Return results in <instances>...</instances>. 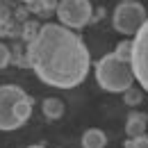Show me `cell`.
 Here are the masks:
<instances>
[{"label": "cell", "mask_w": 148, "mask_h": 148, "mask_svg": "<svg viewBox=\"0 0 148 148\" xmlns=\"http://www.w3.org/2000/svg\"><path fill=\"white\" fill-rule=\"evenodd\" d=\"M27 64L41 82L57 89H73L89 73V50L73 30L46 23L27 41Z\"/></svg>", "instance_id": "6da1fadb"}, {"label": "cell", "mask_w": 148, "mask_h": 148, "mask_svg": "<svg viewBox=\"0 0 148 148\" xmlns=\"http://www.w3.org/2000/svg\"><path fill=\"white\" fill-rule=\"evenodd\" d=\"M32 114L30 96L16 84H2L0 87V130L12 132L27 123Z\"/></svg>", "instance_id": "7a4b0ae2"}, {"label": "cell", "mask_w": 148, "mask_h": 148, "mask_svg": "<svg viewBox=\"0 0 148 148\" xmlns=\"http://www.w3.org/2000/svg\"><path fill=\"white\" fill-rule=\"evenodd\" d=\"M96 80L105 91H112V93L128 91L134 82L130 59L116 55V53L100 57L98 64H96Z\"/></svg>", "instance_id": "3957f363"}, {"label": "cell", "mask_w": 148, "mask_h": 148, "mask_svg": "<svg viewBox=\"0 0 148 148\" xmlns=\"http://www.w3.org/2000/svg\"><path fill=\"white\" fill-rule=\"evenodd\" d=\"M146 7L141 2H121L116 9H114V16H112V23H114V30L121 32V34H137L141 30V25L146 23Z\"/></svg>", "instance_id": "277c9868"}, {"label": "cell", "mask_w": 148, "mask_h": 148, "mask_svg": "<svg viewBox=\"0 0 148 148\" xmlns=\"http://www.w3.org/2000/svg\"><path fill=\"white\" fill-rule=\"evenodd\" d=\"M130 66L134 80L141 84V89L148 93V18L141 25V30L132 39V50H130Z\"/></svg>", "instance_id": "5b68a950"}, {"label": "cell", "mask_w": 148, "mask_h": 148, "mask_svg": "<svg viewBox=\"0 0 148 148\" xmlns=\"http://www.w3.org/2000/svg\"><path fill=\"white\" fill-rule=\"evenodd\" d=\"M55 9L57 18L69 30H82L93 16V7L89 0H59Z\"/></svg>", "instance_id": "8992f818"}, {"label": "cell", "mask_w": 148, "mask_h": 148, "mask_svg": "<svg viewBox=\"0 0 148 148\" xmlns=\"http://www.w3.org/2000/svg\"><path fill=\"white\" fill-rule=\"evenodd\" d=\"M148 128V116L141 112H132L125 121V134L128 139H137V137H144Z\"/></svg>", "instance_id": "52a82bcc"}, {"label": "cell", "mask_w": 148, "mask_h": 148, "mask_svg": "<svg viewBox=\"0 0 148 148\" xmlns=\"http://www.w3.org/2000/svg\"><path fill=\"white\" fill-rule=\"evenodd\" d=\"M107 146V134L98 128H91L82 134V148H105Z\"/></svg>", "instance_id": "ba28073f"}, {"label": "cell", "mask_w": 148, "mask_h": 148, "mask_svg": "<svg viewBox=\"0 0 148 148\" xmlns=\"http://www.w3.org/2000/svg\"><path fill=\"white\" fill-rule=\"evenodd\" d=\"M41 112H43V116H46V119L57 121V119H62V116H64V103H62L59 98H46V100H43V105H41Z\"/></svg>", "instance_id": "9c48e42d"}, {"label": "cell", "mask_w": 148, "mask_h": 148, "mask_svg": "<svg viewBox=\"0 0 148 148\" xmlns=\"http://www.w3.org/2000/svg\"><path fill=\"white\" fill-rule=\"evenodd\" d=\"M9 62H12V50H9L5 43H0V71H2V69H7V66H9Z\"/></svg>", "instance_id": "30bf717a"}, {"label": "cell", "mask_w": 148, "mask_h": 148, "mask_svg": "<svg viewBox=\"0 0 148 148\" xmlns=\"http://www.w3.org/2000/svg\"><path fill=\"white\" fill-rule=\"evenodd\" d=\"M125 148H148V137H137V139H125Z\"/></svg>", "instance_id": "8fae6325"}, {"label": "cell", "mask_w": 148, "mask_h": 148, "mask_svg": "<svg viewBox=\"0 0 148 148\" xmlns=\"http://www.w3.org/2000/svg\"><path fill=\"white\" fill-rule=\"evenodd\" d=\"M139 100H141V91H139V89H132V87H130L128 93H125V103H128V105H137Z\"/></svg>", "instance_id": "7c38bea8"}, {"label": "cell", "mask_w": 148, "mask_h": 148, "mask_svg": "<svg viewBox=\"0 0 148 148\" xmlns=\"http://www.w3.org/2000/svg\"><path fill=\"white\" fill-rule=\"evenodd\" d=\"M27 148H43V146H39V144H34V146H27Z\"/></svg>", "instance_id": "4fadbf2b"}, {"label": "cell", "mask_w": 148, "mask_h": 148, "mask_svg": "<svg viewBox=\"0 0 148 148\" xmlns=\"http://www.w3.org/2000/svg\"><path fill=\"white\" fill-rule=\"evenodd\" d=\"M21 2H30V5H32V2H34V0H21Z\"/></svg>", "instance_id": "5bb4252c"}, {"label": "cell", "mask_w": 148, "mask_h": 148, "mask_svg": "<svg viewBox=\"0 0 148 148\" xmlns=\"http://www.w3.org/2000/svg\"><path fill=\"white\" fill-rule=\"evenodd\" d=\"M123 2H132V0H123Z\"/></svg>", "instance_id": "9a60e30c"}]
</instances>
